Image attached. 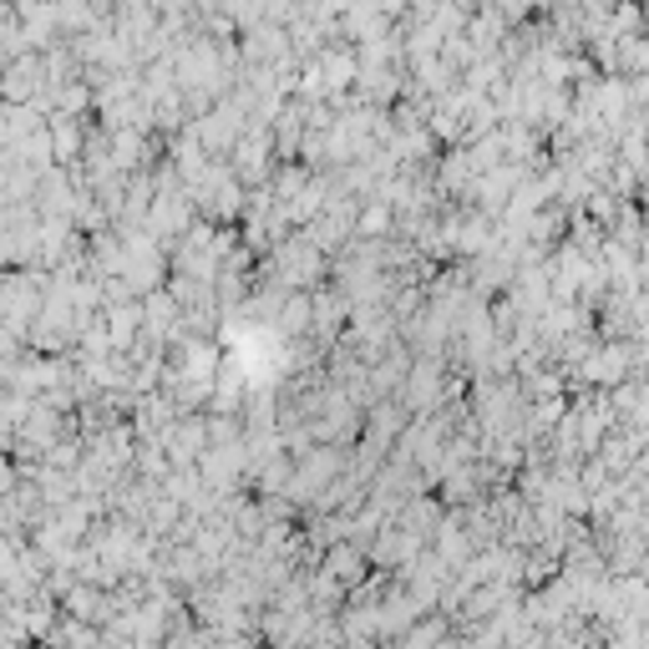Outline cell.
Returning a JSON list of instances; mask_svg holds the SVG:
<instances>
[{
    "mask_svg": "<svg viewBox=\"0 0 649 649\" xmlns=\"http://www.w3.org/2000/svg\"><path fill=\"white\" fill-rule=\"evenodd\" d=\"M275 265H279V279H285V285H310L324 269V259H320V244H315L310 234H300V239H279Z\"/></svg>",
    "mask_w": 649,
    "mask_h": 649,
    "instance_id": "cell-1",
    "label": "cell"
},
{
    "mask_svg": "<svg viewBox=\"0 0 649 649\" xmlns=\"http://www.w3.org/2000/svg\"><path fill=\"white\" fill-rule=\"evenodd\" d=\"M361 564H365L361 548H356V543H346V548H336V554H330V564H324V568H330L340 584H356V578H361Z\"/></svg>",
    "mask_w": 649,
    "mask_h": 649,
    "instance_id": "cell-3",
    "label": "cell"
},
{
    "mask_svg": "<svg viewBox=\"0 0 649 649\" xmlns=\"http://www.w3.org/2000/svg\"><path fill=\"white\" fill-rule=\"evenodd\" d=\"M629 346H599V350H589L584 356V375H589L594 385H619L629 375Z\"/></svg>",
    "mask_w": 649,
    "mask_h": 649,
    "instance_id": "cell-2",
    "label": "cell"
}]
</instances>
